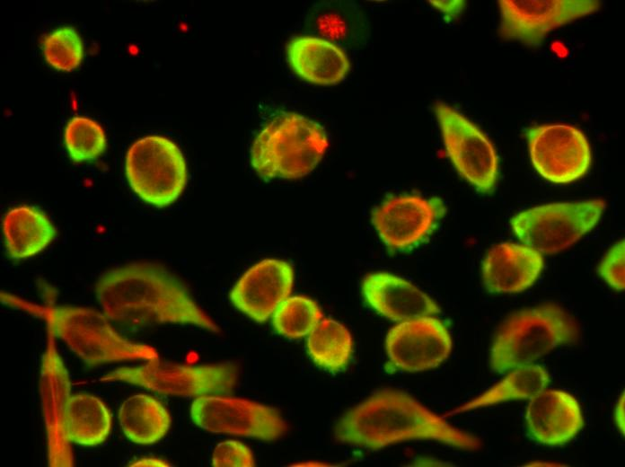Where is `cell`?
I'll use <instances>...</instances> for the list:
<instances>
[{
  "label": "cell",
  "mask_w": 625,
  "mask_h": 467,
  "mask_svg": "<svg viewBox=\"0 0 625 467\" xmlns=\"http://www.w3.org/2000/svg\"><path fill=\"white\" fill-rule=\"evenodd\" d=\"M95 295L102 313L119 324L175 323L220 331L186 286L157 263L132 262L105 271L96 282Z\"/></svg>",
  "instance_id": "6da1fadb"
},
{
  "label": "cell",
  "mask_w": 625,
  "mask_h": 467,
  "mask_svg": "<svg viewBox=\"0 0 625 467\" xmlns=\"http://www.w3.org/2000/svg\"><path fill=\"white\" fill-rule=\"evenodd\" d=\"M339 442L370 450L413 439L436 440L465 450H476V436L450 425L409 394L383 389L363 401L339 419Z\"/></svg>",
  "instance_id": "7a4b0ae2"
},
{
  "label": "cell",
  "mask_w": 625,
  "mask_h": 467,
  "mask_svg": "<svg viewBox=\"0 0 625 467\" xmlns=\"http://www.w3.org/2000/svg\"><path fill=\"white\" fill-rule=\"evenodd\" d=\"M580 338L577 320L561 305L546 303L511 314L498 328L490 348L496 373L533 364L556 348Z\"/></svg>",
  "instance_id": "3957f363"
},
{
  "label": "cell",
  "mask_w": 625,
  "mask_h": 467,
  "mask_svg": "<svg viewBox=\"0 0 625 467\" xmlns=\"http://www.w3.org/2000/svg\"><path fill=\"white\" fill-rule=\"evenodd\" d=\"M329 140L324 128L303 115L283 112L259 132L251 149V163L264 180L298 179L313 171Z\"/></svg>",
  "instance_id": "277c9868"
},
{
  "label": "cell",
  "mask_w": 625,
  "mask_h": 467,
  "mask_svg": "<svg viewBox=\"0 0 625 467\" xmlns=\"http://www.w3.org/2000/svg\"><path fill=\"white\" fill-rule=\"evenodd\" d=\"M43 313L53 332L89 366L159 357L154 348L122 337L95 309L64 305Z\"/></svg>",
  "instance_id": "5b68a950"
},
{
  "label": "cell",
  "mask_w": 625,
  "mask_h": 467,
  "mask_svg": "<svg viewBox=\"0 0 625 467\" xmlns=\"http://www.w3.org/2000/svg\"><path fill=\"white\" fill-rule=\"evenodd\" d=\"M125 173L132 190L145 203L165 207L174 203L188 181L186 160L178 145L156 135L136 140L128 149Z\"/></svg>",
  "instance_id": "8992f818"
},
{
  "label": "cell",
  "mask_w": 625,
  "mask_h": 467,
  "mask_svg": "<svg viewBox=\"0 0 625 467\" xmlns=\"http://www.w3.org/2000/svg\"><path fill=\"white\" fill-rule=\"evenodd\" d=\"M606 203L600 198L550 203L515 215L510 225L523 244L541 254L560 252L599 222Z\"/></svg>",
  "instance_id": "52a82bcc"
},
{
  "label": "cell",
  "mask_w": 625,
  "mask_h": 467,
  "mask_svg": "<svg viewBox=\"0 0 625 467\" xmlns=\"http://www.w3.org/2000/svg\"><path fill=\"white\" fill-rule=\"evenodd\" d=\"M237 377L238 367L230 362L191 366L157 357L138 366L116 369L100 381L122 382L166 395L198 397L229 393Z\"/></svg>",
  "instance_id": "ba28073f"
},
{
  "label": "cell",
  "mask_w": 625,
  "mask_h": 467,
  "mask_svg": "<svg viewBox=\"0 0 625 467\" xmlns=\"http://www.w3.org/2000/svg\"><path fill=\"white\" fill-rule=\"evenodd\" d=\"M434 112L448 158L477 191L491 193L499 177V157L487 135L450 105L436 101Z\"/></svg>",
  "instance_id": "9c48e42d"
},
{
  "label": "cell",
  "mask_w": 625,
  "mask_h": 467,
  "mask_svg": "<svg viewBox=\"0 0 625 467\" xmlns=\"http://www.w3.org/2000/svg\"><path fill=\"white\" fill-rule=\"evenodd\" d=\"M534 170L554 184H568L586 174L592 164L587 137L564 123L533 125L524 131Z\"/></svg>",
  "instance_id": "30bf717a"
},
{
  "label": "cell",
  "mask_w": 625,
  "mask_h": 467,
  "mask_svg": "<svg viewBox=\"0 0 625 467\" xmlns=\"http://www.w3.org/2000/svg\"><path fill=\"white\" fill-rule=\"evenodd\" d=\"M192 421L212 433L231 434L274 441L287 430L277 410L256 401L221 396L203 395L190 406Z\"/></svg>",
  "instance_id": "8fae6325"
},
{
  "label": "cell",
  "mask_w": 625,
  "mask_h": 467,
  "mask_svg": "<svg viewBox=\"0 0 625 467\" xmlns=\"http://www.w3.org/2000/svg\"><path fill=\"white\" fill-rule=\"evenodd\" d=\"M498 34L506 40L540 46L546 36L568 23L597 12V0H500Z\"/></svg>",
  "instance_id": "7c38bea8"
},
{
  "label": "cell",
  "mask_w": 625,
  "mask_h": 467,
  "mask_svg": "<svg viewBox=\"0 0 625 467\" xmlns=\"http://www.w3.org/2000/svg\"><path fill=\"white\" fill-rule=\"evenodd\" d=\"M439 198L401 195L384 200L372 214V224L392 251H407L425 241L445 216Z\"/></svg>",
  "instance_id": "4fadbf2b"
},
{
  "label": "cell",
  "mask_w": 625,
  "mask_h": 467,
  "mask_svg": "<svg viewBox=\"0 0 625 467\" xmlns=\"http://www.w3.org/2000/svg\"><path fill=\"white\" fill-rule=\"evenodd\" d=\"M385 348L394 368L419 372L435 368L448 357L452 339L441 321L425 316L393 326L387 333Z\"/></svg>",
  "instance_id": "5bb4252c"
},
{
  "label": "cell",
  "mask_w": 625,
  "mask_h": 467,
  "mask_svg": "<svg viewBox=\"0 0 625 467\" xmlns=\"http://www.w3.org/2000/svg\"><path fill=\"white\" fill-rule=\"evenodd\" d=\"M294 269L281 260L266 259L248 269L233 286V304L256 322L269 319L292 290Z\"/></svg>",
  "instance_id": "9a60e30c"
},
{
  "label": "cell",
  "mask_w": 625,
  "mask_h": 467,
  "mask_svg": "<svg viewBox=\"0 0 625 467\" xmlns=\"http://www.w3.org/2000/svg\"><path fill=\"white\" fill-rule=\"evenodd\" d=\"M525 421L530 436L546 445H561L583 428L584 419L577 400L562 390H543L529 399Z\"/></svg>",
  "instance_id": "2e32d148"
},
{
  "label": "cell",
  "mask_w": 625,
  "mask_h": 467,
  "mask_svg": "<svg viewBox=\"0 0 625 467\" xmlns=\"http://www.w3.org/2000/svg\"><path fill=\"white\" fill-rule=\"evenodd\" d=\"M362 293L366 303L379 314L394 322H405L440 313L427 294L409 281L388 272L365 276Z\"/></svg>",
  "instance_id": "e0dca14e"
},
{
  "label": "cell",
  "mask_w": 625,
  "mask_h": 467,
  "mask_svg": "<svg viewBox=\"0 0 625 467\" xmlns=\"http://www.w3.org/2000/svg\"><path fill=\"white\" fill-rule=\"evenodd\" d=\"M543 269L542 254L524 245L501 242L482 262V280L492 294H513L531 287Z\"/></svg>",
  "instance_id": "ac0fdd59"
},
{
  "label": "cell",
  "mask_w": 625,
  "mask_h": 467,
  "mask_svg": "<svg viewBox=\"0 0 625 467\" xmlns=\"http://www.w3.org/2000/svg\"><path fill=\"white\" fill-rule=\"evenodd\" d=\"M290 67L302 79L320 85L336 84L350 69L346 52L338 45L316 37L297 36L286 46Z\"/></svg>",
  "instance_id": "d6986e66"
},
{
  "label": "cell",
  "mask_w": 625,
  "mask_h": 467,
  "mask_svg": "<svg viewBox=\"0 0 625 467\" xmlns=\"http://www.w3.org/2000/svg\"><path fill=\"white\" fill-rule=\"evenodd\" d=\"M2 229L7 254L15 260L41 252L57 236L46 213L29 205L10 208L3 216Z\"/></svg>",
  "instance_id": "ffe728a7"
},
{
  "label": "cell",
  "mask_w": 625,
  "mask_h": 467,
  "mask_svg": "<svg viewBox=\"0 0 625 467\" xmlns=\"http://www.w3.org/2000/svg\"><path fill=\"white\" fill-rule=\"evenodd\" d=\"M306 29L339 47H359L365 40L368 25L355 3L324 1L312 5L305 21Z\"/></svg>",
  "instance_id": "44dd1931"
},
{
  "label": "cell",
  "mask_w": 625,
  "mask_h": 467,
  "mask_svg": "<svg viewBox=\"0 0 625 467\" xmlns=\"http://www.w3.org/2000/svg\"><path fill=\"white\" fill-rule=\"evenodd\" d=\"M111 429V414L98 397L82 392L69 396L63 411L66 441L84 446L103 443Z\"/></svg>",
  "instance_id": "7402d4cb"
},
{
  "label": "cell",
  "mask_w": 625,
  "mask_h": 467,
  "mask_svg": "<svg viewBox=\"0 0 625 467\" xmlns=\"http://www.w3.org/2000/svg\"><path fill=\"white\" fill-rule=\"evenodd\" d=\"M118 418L124 435L140 445L158 442L166 435L172 422L167 409L146 394L126 399L119 407Z\"/></svg>",
  "instance_id": "603a6c76"
},
{
  "label": "cell",
  "mask_w": 625,
  "mask_h": 467,
  "mask_svg": "<svg viewBox=\"0 0 625 467\" xmlns=\"http://www.w3.org/2000/svg\"><path fill=\"white\" fill-rule=\"evenodd\" d=\"M550 382V374L543 366L533 363L520 366L484 393L453 412L468 411L509 400L530 399L547 389Z\"/></svg>",
  "instance_id": "cb8c5ba5"
},
{
  "label": "cell",
  "mask_w": 625,
  "mask_h": 467,
  "mask_svg": "<svg viewBox=\"0 0 625 467\" xmlns=\"http://www.w3.org/2000/svg\"><path fill=\"white\" fill-rule=\"evenodd\" d=\"M307 351L320 367L339 372L346 368L352 354V338L339 322L321 319L308 334Z\"/></svg>",
  "instance_id": "d4e9b609"
},
{
  "label": "cell",
  "mask_w": 625,
  "mask_h": 467,
  "mask_svg": "<svg viewBox=\"0 0 625 467\" xmlns=\"http://www.w3.org/2000/svg\"><path fill=\"white\" fill-rule=\"evenodd\" d=\"M319 305L303 295L288 296L272 315L275 330L289 339H299L309 334L322 319Z\"/></svg>",
  "instance_id": "484cf974"
},
{
  "label": "cell",
  "mask_w": 625,
  "mask_h": 467,
  "mask_svg": "<svg viewBox=\"0 0 625 467\" xmlns=\"http://www.w3.org/2000/svg\"><path fill=\"white\" fill-rule=\"evenodd\" d=\"M64 143L70 158L75 163L91 162L105 151L107 138L102 127L92 119L75 116L64 129Z\"/></svg>",
  "instance_id": "4316f807"
},
{
  "label": "cell",
  "mask_w": 625,
  "mask_h": 467,
  "mask_svg": "<svg viewBox=\"0 0 625 467\" xmlns=\"http://www.w3.org/2000/svg\"><path fill=\"white\" fill-rule=\"evenodd\" d=\"M42 50L46 61L54 68L70 72L84 59L81 37L71 26H63L51 31L43 40Z\"/></svg>",
  "instance_id": "83f0119b"
},
{
  "label": "cell",
  "mask_w": 625,
  "mask_h": 467,
  "mask_svg": "<svg viewBox=\"0 0 625 467\" xmlns=\"http://www.w3.org/2000/svg\"><path fill=\"white\" fill-rule=\"evenodd\" d=\"M212 465L216 467H252L255 465L251 451L243 444L226 440L216 445L212 454Z\"/></svg>",
  "instance_id": "f1b7e54d"
},
{
  "label": "cell",
  "mask_w": 625,
  "mask_h": 467,
  "mask_svg": "<svg viewBox=\"0 0 625 467\" xmlns=\"http://www.w3.org/2000/svg\"><path fill=\"white\" fill-rule=\"evenodd\" d=\"M624 240L616 242L604 255L597 271L613 289L624 290Z\"/></svg>",
  "instance_id": "f546056e"
},
{
  "label": "cell",
  "mask_w": 625,
  "mask_h": 467,
  "mask_svg": "<svg viewBox=\"0 0 625 467\" xmlns=\"http://www.w3.org/2000/svg\"><path fill=\"white\" fill-rule=\"evenodd\" d=\"M429 3L442 12L445 15V19L448 22L453 20L458 16V14L462 11L464 7V1L454 0V1H429Z\"/></svg>",
  "instance_id": "4dcf8cb0"
},
{
  "label": "cell",
  "mask_w": 625,
  "mask_h": 467,
  "mask_svg": "<svg viewBox=\"0 0 625 467\" xmlns=\"http://www.w3.org/2000/svg\"><path fill=\"white\" fill-rule=\"evenodd\" d=\"M129 466H170V464L162 459L154 457H143L137 459L128 464Z\"/></svg>",
  "instance_id": "1f68e13d"
},
{
  "label": "cell",
  "mask_w": 625,
  "mask_h": 467,
  "mask_svg": "<svg viewBox=\"0 0 625 467\" xmlns=\"http://www.w3.org/2000/svg\"><path fill=\"white\" fill-rule=\"evenodd\" d=\"M615 421L621 431L622 434H624V393L622 392V395L619 399L616 407H615Z\"/></svg>",
  "instance_id": "d6a6232c"
}]
</instances>
